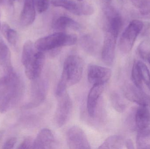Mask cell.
Instances as JSON below:
<instances>
[{
	"label": "cell",
	"mask_w": 150,
	"mask_h": 149,
	"mask_svg": "<svg viewBox=\"0 0 150 149\" xmlns=\"http://www.w3.org/2000/svg\"><path fill=\"white\" fill-rule=\"evenodd\" d=\"M50 4V0H35V7L40 13L46 11L49 8Z\"/></svg>",
	"instance_id": "28"
},
{
	"label": "cell",
	"mask_w": 150,
	"mask_h": 149,
	"mask_svg": "<svg viewBox=\"0 0 150 149\" xmlns=\"http://www.w3.org/2000/svg\"><path fill=\"white\" fill-rule=\"evenodd\" d=\"M124 94L129 101L140 106H150V97L142 91V89L129 85L124 90Z\"/></svg>",
	"instance_id": "11"
},
{
	"label": "cell",
	"mask_w": 150,
	"mask_h": 149,
	"mask_svg": "<svg viewBox=\"0 0 150 149\" xmlns=\"http://www.w3.org/2000/svg\"><path fill=\"white\" fill-rule=\"evenodd\" d=\"M56 97L58 98V103L54 114V123L58 127L60 128L67 123L70 117L73 103L67 91Z\"/></svg>",
	"instance_id": "5"
},
{
	"label": "cell",
	"mask_w": 150,
	"mask_h": 149,
	"mask_svg": "<svg viewBox=\"0 0 150 149\" xmlns=\"http://www.w3.org/2000/svg\"><path fill=\"white\" fill-rule=\"evenodd\" d=\"M45 60V56L43 52H36L30 62L25 66V73L30 80H35L38 78L41 74Z\"/></svg>",
	"instance_id": "9"
},
{
	"label": "cell",
	"mask_w": 150,
	"mask_h": 149,
	"mask_svg": "<svg viewBox=\"0 0 150 149\" xmlns=\"http://www.w3.org/2000/svg\"><path fill=\"white\" fill-rule=\"evenodd\" d=\"M2 1V0H0V1Z\"/></svg>",
	"instance_id": "39"
},
{
	"label": "cell",
	"mask_w": 150,
	"mask_h": 149,
	"mask_svg": "<svg viewBox=\"0 0 150 149\" xmlns=\"http://www.w3.org/2000/svg\"><path fill=\"white\" fill-rule=\"evenodd\" d=\"M34 45L30 40H27L23 46L22 62L24 66H25L33 58L35 52Z\"/></svg>",
	"instance_id": "19"
},
{
	"label": "cell",
	"mask_w": 150,
	"mask_h": 149,
	"mask_svg": "<svg viewBox=\"0 0 150 149\" xmlns=\"http://www.w3.org/2000/svg\"><path fill=\"white\" fill-rule=\"evenodd\" d=\"M111 102L114 109L119 113H122L126 109V105L121 97L116 92L111 94Z\"/></svg>",
	"instance_id": "21"
},
{
	"label": "cell",
	"mask_w": 150,
	"mask_h": 149,
	"mask_svg": "<svg viewBox=\"0 0 150 149\" xmlns=\"http://www.w3.org/2000/svg\"><path fill=\"white\" fill-rule=\"evenodd\" d=\"M143 27V23L140 20L134 19L130 22L122 34L119 42V48L122 53L126 54L131 51Z\"/></svg>",
	"instance_id": "4"
},
{
	"label": "cell",
	"mask_w": 150,
	"mask_h": 149,
	"mask_svg": "<svg viewBox=\"0 0 150 149\" xmlns=\"http://www.w3.org/2000/svg\"><path fill=\"white\" fill-rule=\"evenodd\" d=\"M127 149H134L133 141L131 139H127L125 143Z\"/></svg>",
	"instance_id": "31"
},
{
	"label": "cell",
	"mask_w": 150,
	"mask_h": 149,
	"mask_svg": "<svg viewBox=\"0 0 150 149\" xmlns=\"http://www.w3.org/2000/svg\"><path fill=\"white\" fill-rule=\"evenodd\" d=\"M124 144L122 136L113 135L107 138L104 142L99 147L98 149H121Z\"/></svg>",
	"instance_id": "18"
},
{
	"label": "cell",
	"mask_w": 150,
	"mask_h": 149,
	"mask_svg": "<svg viewBox=\"0 0 150 149\" xmlns=\"http://www.w3.org/2000/svg\"><path fill=\"white\" fill-rule=\"evenodd\" d=\"M4 130H2L0 131V141H1V140L3 136H4Z\"/></svg>",
	"instance_id": "32"
},
{
	"label": "cell",
	"mask_w": 150,
	"mask_h": 149,
	"mask_svg": "<svg viewBox=\"0 0 150 149\" xmlns=\"http://www.w3.org/2000/svg\"><path fill=\"white\" fill-rule=\"evenodd\" d=\"M36 17L35 0H25L23 8L20 17V22L23 26L30 25Z\"/></svg>",
	"instance_id": "14"
},
{
	"label": "cell",
	"mask_w": 150,
	"mask_h": 149,
	"mask_svg": "<svg viewBox=\"0 0 150 149\" xmlns=\"http://www.w3.org/2000/svg\"><path fill=\"white\" fill-rule=\"evenodd\" d=\"M112 71L109 68L97 65H89L87 68L88 81L93 85H104L111 78Z\"/></svg>",
	"instance_id": "8"
},
{
	"label": "cell",
	"mask_w": 150,
	"mask_h": 149,
	"mask_svg": "<svg viewBox=\"0 0 150 149\" xmlns=\"http://www.w3.org/2000/svg\"><path fill=\"white\" fill-rule=\"evenodd\" d=\"M150 136V130L149 129H139L137 136V144L138 148H146V141Z\"/></svg>",
	"instance_id": "22"
},
{
	"label": "cell",
	"mask_w": 150,
	"mask_h": 149,
	"mask_svg": "<svg viewBox=\"0 0 150 149\" xmlns=\"http://www.w3.org/2000/svg\"><path fill=\"white\" fill-rule=\"evenodd\" d=\"M54 143L55 138L52 131L48 129H43L34 140L33 149H51Z\"/></svg>",
	"instance_id": "13"
},
{
	"label": "cell",
	"mask_w": 150,
	"mask_h": 149,
	"mask_svg": "<svg viewBox=\"0 0 150 149\" xmlns=\"http://www.w3.org/2000/svg\"><path fill=\"white\" fill-rule=\"evenodd\" d=\"M67 141L69 148H91L88 138L83 129L77 126L70 128L67 132Z\"/></svg>",
	"instance_id": "7"
},
{
	"label": "cell",
	"mask_w": 150,
	"mask_h": 149,
	"mask_svg": "<svg viewBox=\"0 0 150 149\" xmlns=\"http://www.w3.org/2000/svg\"><path fill=\"white\" fill-rule=\"evenodd\" d=\"M10 52L4 42L0 39V63L8 64L10 62Z\"/></svg>",
	"instance_id": "26"
},
{
	"label": "cell",
	"mask_w": 150,
	"mask_h": 149,
	"mask_svg": "<svg viewBox=\"0 0 150 149\" xmlns=\"http://www.w3.org/2000/svg\"><path fill=\"white\" fill-rule=\"evenodd\" d=\"M33 141L31 137H27L22 142V143L18 147L19 149L33 148Z\"/></svg>",
	"instance_id": "29"
},
{
	"label": "cell",
	"mask_w": 150,
	"mask_h": 149,
	"mask_svg": "<svg viewBox=\"0 0 150 149\" xmlns=\"http://www.w3.org/2000/svg\"><path fill=\"white\" fill-rule=\"evenodd\" d=\"M47 83L43 80L38 81L34 85L33 93L32 104L34 106H38L44 101L47 96Z\"/></svg>",
	"instance_id": "16"
},
{
	"label": "cell",
	"mask_w": 150,
	"mask_h": 149,
	"mask_svg": "<svg viewBox=\"0 0 150 149\" xmlns=\"http://www.w3.org/2000/svg\"><path fill=\"white\" fill-rule=\"evenodd\" d=\"M53 6L60 7L77 15H90L94 12V8L86 3H78L73 0H52Z\"/></svg>",
	"instance_id": "6"
},
{
	"label": "cell",
	"mask_w": 150,
	"mask_h": 149,
	"mask_svg": "<svg viewBox=\"0 0 150 149\" xmlns=\"http://www.w3.org/2000/svg\"><path fill=\"white\" fill-rule=\"evenodd\" d=\"M83 67V60L78 55H71L67 58L55 91L56 96L60 95L68 88L79 82L82 78Z\"/></svg>",
	"instance_id": "1"
},
{
	"label": "cell",
	"mask_w": 150,
	"mask_h": 149,
	"mask_svg": "<svg viewBox=\"0 0 150 149\" xmlns=\"http://www.w3.org/2000/svg\"><path fill=\"white\" fill-rule=\"evenodd\" d=\"M76 1H78L79 2H81L82 1H83V0H76Z\"/></svg>",
	"instance_id": "36"
},
{
	"label": "cell",
	"mask_w": 150,
	"mask_h": 149,
	"mask_svg": "<svg viewBox=\"0 0 150 149\" xmlns=\"http://www.w3.org/2000/svg\"><path fill=\"white\" fill-rule=\"evenodd\" d=\"M147 60H148V61H149V64H150V56L149 57V58H148V59H147Z\"/></svg>",
	"instance_id": "34"
},
{
	"label": "cell",
	"mask_w": 150,
	"mask_h": 149,
	"mask_svg": "<svg viewBox=\"0 0 150 149\" xmlns=\"http://www.w3.org/2000/svg\"><path fill=\"white\" fill-rule=\"evenodd\" d=\"M81 44L87 52L93 54L97 50V44L95 40L89 36H85L81 39Z\"/></svg>",
	"instance_id": "20"
},
{
	"label": "cell",
	"mask_w": 150,
	"mask_h": 149,
	"mask_svg": "<svg viewBox=\"0 0 150 149\" xmlns=\"http://www.w3.org/2000/svg\"><path fill=\"white\" fill-rule=\"evenodd\" d=\"M148 87H149V90L150 91V84H149V85H148Z\"/></svg>",
	"instance_id": "37"
},
{
	"label": "cell",
	"mask_w": 150,
	"mask_h": 149,
	"mask_svg": "<svg viewBox=\"0 0 150 149\" xmlns=\"http://www.w3.org/2000/svg\"><path fill=\"white\" fill-rule=\"evenodd\" d=\"M77 41V38L75 35L64 32H56L39 38L34 45L36 50L44 52L62 46L74 45Z\"/></svg>",
	"instance_id": "3"
},
{
	"label": "cell",
	"mask_w": 150,
	"mask_h": 149,
	"mask_svg": "<svg viewBox=\"0 0 150 149\" xmlns=\"http://www.w3.org/2000/svg\"><path fill=\"white\" fill-rule=\"evenodd\" d=\"M0 29H1V24H0Z\"/></svg>",
	"instance_id": "38"
},
{
	"label": "cell",
	"mask_w": 150,
	"mask_h": 149,
	"mask_svg": "<svg viewBox=\"0 0 150 149\" xmlns=\"http://www.w3.org/2000/svg\"><path fill=\"white\" fill-rule=\"evenodd\" d=\"M123 1V0H119V1L120 2H122Z\"/></svg>",
	"instance_id": "35"
},
{
	"label": "cell",
	"mask_w": 150,
	"mask_h": 149,
	"mask_svg": "<svg viewBox=\"0 0 150 149\" xmlns=\"http://www.w3.org/2000/svg\"><path fill=\"white\" fill-rule=\"evenodd\" d=\"M21 90L19 79L11 70L0 79V112L6 111L14 104Z\"/></svg>",
	"instance_id": "2"
},
{
	"label": "cell",
	"mask_w": 150,
	"mask_h": 149,
	"mask_svg": "<svg viewBox=\"0 0 150 149\" xmlns=\"http://www.w3.org/2000/svg\"><path fill=\"white\" fill-rule=\"evenodd\" d=\"M17 141V140L16 137H12V138H10L6 141V142L4 145L3 149H10L13 148L15 144L16 143Z\"/></svg>",
	"instance_id": "30"
},
{
	"label": "cell",
	"mask_w": 150,
	"mask_h": 149,
	"mask_svg": "<svg viewBox=\"0 0 150 149\" xmlns=\"http://www.w3.org/2000/svg\"><path fill=\"white\" fill-rule=\"evenodd\" d=\"M104 90V85H93L87 96V112L90 117L94 118L96 115V108L99 99Z\"/></svg>",
	"instance_id": "12"
},
{
	"label": "cell",
	"mask_w": 150,
	"mask_h": 149,
	"mask_svg": "<svg viewBox=\"0 0 150 149\" xmlns=\"http://www.w3.org/2000/svg\"><path fill=\"white\" fill-rule=\"evenodd\" d=\"M138 52L142 58L147 60L150 56V45L149 42L144 41L141 43L138 47Z\"/></svg>",
	"instance_id": "27"
},
{
	"label": "cell",
	"mask_w": 150,
	"mask_h": 149,
	"mask_svg": "<svg viewBox=\"0 0 150 149\" xmlns=\"http://www.w3.org/2000/svg\"><path fill=\"white\" fill-rule=\"evenodd\" d=\"M53 27L58 30H63L68 29L79 30L81 28L79 23L71 17L65 16L59 17L54 22Z\"/></svg>",
	"instance_id": "17"
},
{
	"label": "cell",
	"mask_w": 150,
	"mask_h": 149,
	"mask_svg": "<svg viewBox=\"0 0 150 149\" xmlns=\"http://www.w3.org/2000/svg\"><path fill=\"white\" fill-rule=\"evenodd\" d=\"M131 77L134 85L139 89H142L143 80L140 75L137 61L134 62L131 72Z\"/></svg>",
	"instance_id": "25"
},
{
	"label": "cell",
	"mask_w": 150,
	"mask_h": 149,
	"mask_svg": "<svg viewBox=\"0 0 150 149\" xmlns=\"http://www.w3.org/2000/svg\"><path fill=\"white\" fill-rule=\"evenodd\" d=\"M105 2L107 3H110L112 1V0H103Z\"/></svg>",
	"instance_id": "33"
},
{
	"label": "cell",
	"mask_w": 150,
	"mask_h": 149,
	"mask_svg": "<svg viewBox=\"0 0 150 149\" xmlns=\"http://www.w3.org/2000/svg\"><path fill=\"white\" fill-rule=\"evenodd\" d=\"M117 38L108 31H106L101 51V59L105 64L112 65L115 56Z\"/></svg>",
	"instance_id": "10"
},
{
	"label": "cell",
	"mask_w": 150,
	"mask_h": 149,
	"mask_svg": "<svg viewBox=\"0 0 150 149\" xmlns=\"http://www.w3.org/2000/svg\"><path fill=\"white\" fill-rule=\"evenodd\" d=\"M135 121L138 129L149 128L150 125V111L148 107L140 106L136 112Z\"/></svg>",
	"instance_id": "15"
},
{
	"label": "cell",
	"mask_w": 150,
	"mask_h": 149,
	"mask_svg": "<svg viewBox=\"0 0 150 149\" xmlns=\"http://www.w3.org/2000/svg\"><path fill=\"white\" fill-rule=\"evenodd\" d=\"M138 70L143 81L147 85L150 84V73L146 65L141 61H137Z\"/></svg>",
	"instance_id": "24"
},
{
	"label": "cell",
	"mask_w": 150,
	"mask_h": 149,
	"mask_svg": "<svg viewBox=\"0 0 150 149\" xmlns=\"http://www.w3.org/2000/svg\"><path fill=\"white\" fill-rule=\"evenodd\" d=\"M13 1H14V0H13Z\"/></svg>",
	"instance_id": "40"
},
{
	"label": "cell",
	"mask_w": 150,
	"mask_h": 149,
	"mask_svg": "<svg viewBox=\"0 0 150 149\" xmlns=\"http://www.w3.org/2000/svg\"><path fill=\"white\" fill-rule=\"evenodd\" d=\"M2 31L10 43L13 45L16 44L18 40V34L15 30L11 29L7 24H5L3 26Z\"/></svg>",
	"instance_id": "23"
}]
</instances>
